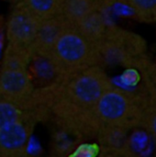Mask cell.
<instances>
[{"mask_svg": "<svg viewBox=\"0 0 156 157\" xmlns=\"http://www.w3.org/2000/svg\"><path fill=\"white\" fill-rule=\"evenodd\" d=\"M112 84L109 77L99 65L83 70L57 84L36 91V101L57 99L69 104L91 109L107 92Z\"/></svg>", "mask_w": 156, "mask_h": 157, "instance_id": "cell-1", "label": "cell"}, {"mask_svg": "<svg viewBox=\"0 0 156 157\" xmlns=\"http://www.w3.org/2000/svg\"><path fill=\"white\" fill-rule=\"evenodd\" d=\"M46 58L55 67L59 82L88 67L100 66L97 43L86 38L69 22Z\"/></svg>", "mask_w": 156, "mask_h": 157, "instance_id": "cell-2", "label": "cell"}, {"mask_svg": "<svg viewBox=\"0 0 156 157\" xmlns=\"http://www.w3.org/2000/svg\"><path fill=\"white\" fill-rule=\"evenodd\" d=\"M144 98L113 86L92 109L98 132L103 128L131 131L142 126Z\"/></svg>", "mask_w": 156, "mask_h": 157, "instance_id": "cell-3", "label": "cell"}, {"mask_svg": "<svg viewBox=\"0 0 156 157\" xmlns=\"http://www.w3.org/2000/svg\"><path fill=\"white\" fill-rule=\"evenodd\" d=\"M36 89L28 69L0 68V98L24 111H33Z\"/></svg>", "mask_w": 156, "mask_h": 157, "instance_id": "cell-4", "label": "cell"}, {"mask_svg": "<svg viewBox=\"0 0 156 157\" xmlns=\"http://www.w3.org/2000/svg\"><path fill=\"white\" fill-rule=\"evenodd\" d=\"M40 20L33 16L19 2L13 9L6 24V37L9 43L30 48Z\"/></svg>", "mask_w": 156, "mask_h": 157, "instance_id": "cell-5", "label": "cell"}, {"mask_svg": "<svg viewBox=\"0 0 156 157\" xmlns=\"http://www.w3.org/2000/svg\"><path fill=\"white\" fill-rule=\"evenodd\" d=\"M35 119L0 128V157H25Z\"/></svg>", "mask_w": 156, "mask_h": 157, "instance_id": "cell-6", "label": "cell"}, {"mask_svg": "<svg viewBox=\"0 0 156 157\" xmlns=\"http://www.w3.org/2000/svg\"><path fill=\"white\" fill-rule=\"evenodd\" d=\"M67 23V20L62 15L41 20L36 37L29 48L31 56L47 57Z\"/></svg>", "mask_w": 156, "mask_h": 157, "instance_id": "cell-7", "label": "cell"}, {"mask_svg": "<svg viewBox=\"0 0 156 157\" xmlns=\"http://www.w3.org/2000/svg\"><path fill=\"white\" fill-rule=\"evenodd\" d=\"M100 6L94 0H63L62 16L72 25L80 20Z\"/></svg>", "mask_w": 156, "mask_h": 157, "instance_id": "cell-8", "label": "cell"}, {"mask_svg": "<svg viewBox=\"0 0 156 157\" xmlns=\"http://www.w3.org/2000/svg\"><path fill=\"white\" fill-rule=\"evenodd\" d=\"M74 26L86 38L97 43L102 39L108 29L99 10L93 11Z\"/></svg>", "mask_w": 156, "mask_h": 157, "instance_id": "cell-9", "label": "cell"}, {"mask_svg": "<svg viewBox=\"0 0 156 157\" xmlns=\"http://www.w3.org/2000/svg\"><path fill=\"white\" fill-rule=\"evenodd\" d=\"M20 2L40 21L62 15L63 0H20Z\"/></svg>", "mask_w": 156, "mask_h": 157, "instance_id": "cell-10", "label": "cell"}, {"mask_svg": "<svg viewBox=\"0 0 156 157\" xmlns=\"http://www.w3.org/2000/svg\"><path fill=\"white\" fill-rule=\"evenodd\" d=\"M31 60L29 48L8 43L1 62L0 68L4 69H28Z\"/></svg>", "mask_w": 156, "mask_h": 157, "instance_id": "cell-11", "label": "cell"}, {"mask_svg": "<svg viewBox=\"0 0 156 157\" xmlns=\"http://www.w3.org/2000/svg\"><path fill=\"white\" fill-rule=\"evenodd\" d=\"M38 116L34 111H24L0 98V128L13 123L24 121L30 119H35Z\"/></svg>", "mask_w": 156, "mask_h": 157, "instance_id": "cell-12", "label": "cell"}, {"mask_svg": "<svg viewBox=\"0 0 156 157\" xmlns=\"http://www.w3.org/2000/svg\"><path fill=\"white\" fill-rule=\"evenodd\" d=\"M135 15L143 21H156V0H124Z\"/></svg>", "mask_w": 156, "mask_h": 157, "instance_id": "cell-13", "label": "cell"}, {"mask_svg": "<svg viewBox=\"0 0 156 157\" xmlns=\"http://www.w3.org/2000/svg\"><path fill=\"white\" fill-rule=\"evenodd\" d=\"M141 127L152 135L156 143V97L150 94L144 98V110Z\"/></svg>", "mask_w": 156, "mask_h": 157, "instance_id": "cell-14", "label": "cell"}, {"mask_svg": "<svg viewBox=\"0 0 156 157\" xmlns=\"http://www.w3.org/2000/svg\"><path fill=\"white\" fill-rule=\"evenodd\" d=\"M98 157H139L136 154L131 151L129 147V144L126 146L116 148V149H108V148H101Z\"/></svg>", "mask_w": 156, "mask_h": 157, "instance_id": "cell-15", "label": "cell"}, {"mask_svg": "<svg viewBox=\"0 0 156 157\" xmlns=\"http://www.w3.org/2000/svg\"><path fill=\"white\" fill-rule=\"evenodd\" d=\"M98 154L97 148L93 144H82L74 148L71 157H96Z\"/></svg>", "mask_w": 156, "mask_h": 157, "instance_id": "cell-16", "label": "cell"}, {"mask_svg": "<svg viewBox=\"0 0 156 157\" xmlns=\"http://www.w3.org/2000/svg\"><path fill=\"white\" fill-rule=\"evenodd\" d=\"M147 85L149 94L156 97V61L152 64L148 71Z\"/></svg>", "mask_w": 156, "mask_h": 157, "instance_id": "cell-17", "label": "cell"}, {"mask_svg": "<svg viewBox=\"0 0 156 157\" xmlns=\"http://www.w3.org/2000/svg\"><path fill=\"white\" fill-rule=\"evenodd\" d=\"M94 1H95V2L99 6H101L102 5H104L105 3H107L108 0H94Z\"/></svg>", "mask_w": 156, "mask_h": 157, "instance_id": "cell-18", "label": "cell"}, {"mask_svg": "<svg viewBox=\"0 0 156 157\" xmlns=\"http://www.w3.org/2000/svg\"><path fill=\"white\" fill-rule=\"evenodd\" d=\"M51 157H56V156H51Z\"/></svg>", "mask_w": 156, "mask_h": 157, "instance_id": "cell-19", "label": "cell"}, {"mask_svg": "<svg viewBox=\"0 0 156 157\" xmlns=\"http://www.w3.org/2000/svg\"><path fill=\"white\" fill-rule=\"evenodd\" d=\"M25 157H28V156H27V155H26V156H25Z\"/></svg>", "mask_w": 156, "mask_h": 157, "instance_id": "cell-20", "label": "cell"}]
</instances>
